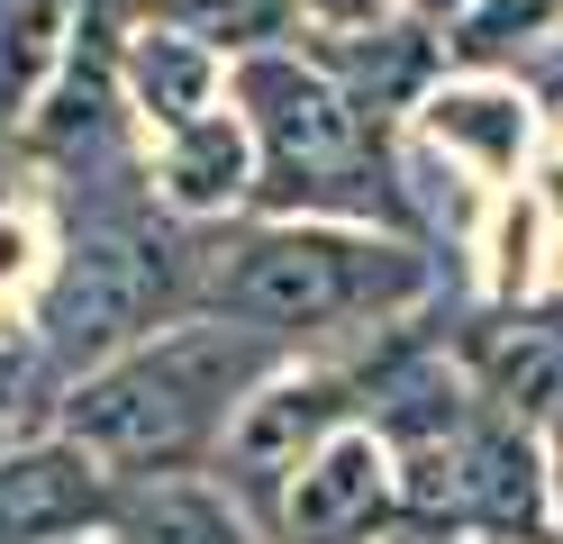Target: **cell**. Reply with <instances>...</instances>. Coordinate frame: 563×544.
Segmentation results:
<instances>
[{"label": "cell", "instance_id": "obj_1", "mask_svg": "<svg viewBox=\"0 0 563 544\" xmlns=\"http://www.w3.org/2000/svg\"><path fill=\"white\" fill-rule=\"evenodd\" d=\"M191 236V300L264 326L291 354H336L445 300V264L418 236L328 227V218H228Z\"/></svg>", "mask_w": 563, "mask_h": 544}, {"label": "cell", "instance_id": "obj_2", "mask_svg": "<svg viewBox=\"0 0 563 544\" xmlns=\"http://www.w3.org/2000/svg\"><path fill=\"white\" fill-rule=\"evenodd\" d=\"M291 345L264 336L245 318H219V309H183L164 318L155 336L119 345L110 363H91L55 390V418L74 445L100 454L110 481H164V471H209L228 445L236 409L255 399Z\"/></svg>", "mask_w": 563, "mask_h": 544}, {"label": "cell", "instance_id": "obj_3", "mask_svg": "<svg viewBox=\"0 0 563 544\" xmlns=\"http://www.w3.org/2000/svg\"><path fill=\"white\" fill-rule=\"evenodd\" d=\"M228 100L255 136V209L245 218H328V227L418 236L400 191V127L355 109L300 46L228 64Z\"/></svg>", "mask_w": 563, "mask_h": 544}, {"label": "cell", "instance_id": "obj_4", "mask_svg": "<svg viewBox=\"0 0 563 544\" xmlns=\"http://www.w3.org/2000/svg\"><path fill=\"white\" fill-rule=\"evenodd\" d=\"M191 245L200 236L173 227L146 191L128 209L74 200V218L55 227V273L37 290V309H27V354L46 363V381L64 390L74 373L110 363L119 345L155 336L164 318L200 309L191 300Z\"/></svg>", "mask_w": 563, "mask_h": 544}, {"label": "cell", "instance_id": "obj_5", "mask_svg": "<svg viewBox=\"0 0 563 544\" xmlns=\"http://www.w3.org/2000/svg\"><path fill=\"white\" fill-rule=\"evenodd\" d=\"M364 418V373L345 354H291L282 373L236 409V426H228V445H219V481L255 508V526H264V508H273V490L291 481V471L328 445L336 426H355Z\"/></svg>", "mask_w": 563, "mask_h": 544}, {"label": "cell", "instance_id": "obj_6", "mask_svg": "<svg viewBox=\"0 0 563 544\" xmlns=\"http://www.w3.org/2000/svg\"><path fill=\"white\" fill-rule=\"evenodd\" d=\"M264 544H400V463L355 418L264 508Z\"/></svg>", "mask_w": 563, "mask_h": 544}, {"label": "cell", "instance_id": "obj_7", "mask_svg": "<svg viewBox=\"0 0 563 544\" xmlns=\"http://www.w3.org/2000/svg\"><path fill=\"white\" fill-rule=\"evenodd\" d=\"M545 109L518 73H490V64H445L428 100L409 109V136H428L445 164H464L482 191H518L545 155Z\"/></svg>", "mask_w": 563, "mask_h": 544}, {"label": "cell", "instance_id": "obj_8", "mask_svg": "<svg viewBox=\"0 0 563 544\" xmlns=\"http://www.w3.org/2000/svg\"><path fill=\"white\" fill-rule=\"evenodd\" d=\"M110 499H119V481L64 426H37V435H19V445H0V544L100 535L110 526Z\"/></svg>", "mask_w": 563, "mask_h": 544}, {"label": "cell", "instance_id": "obj_9", "mask_svg": "<svg viewBox=\"0 0 563 544\" xmlns=\"http://www.w3.org/2000/svg\"><path fill=\"white\" fill-rule=\"evenodd\" d=\"M146 200L173 227H228V218L255 209V136H245L236 100L146 136Z\"/></svg>", "mask_w": 563, "mask_h": 544}, {"label": "cell", "instance_id": "obj_10", "mask_svg": "<svg viewBox=\"0 0 563 544\" xmlns=\"http://www.w3.org/2000/svg\"><path fill=\"white\" fill-rule=\"evenodd\" d=\"M119 91H128L136 136H164V127H183V119H200V109L228 100V55L200 46V36H183V27H164V19L128 10V27H119Z\"/></svg>", "mask_w": 563, "mask_h": 544}, {"label": "cell", "instance_id": "obj_11", "mask_svg": "<svg viewBox=\"0 0 563 544\" xmlns=\"http://www.w3.org/2000/svg\"><path fill=\"white\" fill-rule=\"evenodd\" d=\"M110 544H264L255 508H245L219 471H164V481H119L110 499Z\"/></svg>", "mask_w": 563, "mask_h": 544}, {"label": "cell", "instance_id": "obj_12", "mask_svg": "<svg viewBox=\"0 0 563 544\" xmlns=\"http://www.w3.org/2000/svg\"><path fill=\"white\" fill-rule=\"evenodd\" d=\"M554 254H563L554 209L518 181V191L490 200L482 236H473V300H482V309H527V300H545V290H554Z\"/></svg>", "mask_w": 563, "mask_h": 544}, {"label": "cell", "instance_id": "obj_13", "mask_svg": "<svg viewBox=\"0 0 563 544\" xmlns=\"http://www.w3.org/2000/svg\"><path fill=\"white\" fill-rule=\"evenodd\" d=\"M91 10L100 0H0V145H19L27 109L55 82V64Z\"/></svg>", "mask_w": 563, "mask_h": 544}, {"label": "cell", "instance_id": "obj_14", "mask_svg": "<svg viewBox=\"0 0 563 544\" xmlns=\"http://www.w3.org/2000/svg\"><path fill=\"white\" fill-rule=\"evenodd\" d=\"M136 19H164V27H183L200 36V46H219L228 64L245 55H264V46H291L300 19H291V0H128Z\"/></svg>", "mask_w": 563, "mask_h": 544}, {"label": "cell", "instance_id": "obj_15", "mask_svg": "<svg viewBox=\"0 0 563 544\" xmlns=\"http://www.w3.org/2000/svg\"><path fill=\"white\" fill-rule=\"evenodd\" d=\"M563 27V0H464L437 36H445V64H490L509 73L527 46H545Z\"/></svg>", "mask_w": 563, "mask_h": 544}, {"label": "cell", "instance_id": "obj_16", "mask_svg": "<svg viewBox=\"0 0 563 544\" xmlns=\"http://www.w3.org/2000/svg\"><path fill=\"white\" fill-rule=\"evenodd\" d=\"M55 273V218L37 200H0V309H10L27 326V309H37V290Z\"/></svg>", "mask_w": 563, "mask_h": 544}, {"label": "cell", "instance_id": "obj_17", "mask_svg": "<svg viewBox=\"0 0 563 544\" xmlns=\"http://www.w3.org/2000/svg\"><path fill=\"white\" fill-rule=\"evenodd\" d=\"M55 418V381H46V363L27 354V336L0 345V445H19V435H37Z\"/></svg>", "mask_w": 563, "mask_h": 544}, {"label": "cell", "instance_id": "obj_18", "mask_svg": "<svg viewBox=\"0 0 563 544\" xmlns=\"http://www.w3.org/2000/svg\"><path fill=\"white\" fill-rule=\"evenodd\" d=\"M400 10L409 0H291L300 36H373V27H391Z\"/></svg>", "mask_w": 563, "mask_h": 544}, {"label": "cell", "instance_id": "obj_19", "mask_svg": "<svg viewBox=\"0 0 563 544\" xmlns=\"http://www.w3.org/2000/svg\"><path fill=\"white\" fill-rule=\"evenodd\" d=\"M509 73H518L527 91H537V109H545V119H563V27L545 36V46H527Z\"/></svg>", "mask_w": 563, "mask_h": 544}, {"label": "cell", "instance_id": "obj_20", "mask_svg": "<svg viewBox=\"0 0 563 544\" xmlns=\"http://www.w3.org/2000/svg\"><path fill=\"white\" fill-rule=\"evenodd\" d=\"M537 445H545V481H554V518H563V399L537 418Z\"/></svg>", "mask_w": 563, "mask_h": 544}, {"label": "cell", "instance_id": "obj_21", "mask_svg": "<svg viewBox=\"0 0 563 544\" xmlns=\"http://www.w3.org/2000/svg\"><path fill=\"white\" fill-rule=\"evenodd\" d=\"M409 10H418V19H437V27H445L454 10H464V0H409Z\"/></svg>", "mask_w": 563, "mask_h": 544}, {"label": "cell", "instance_id": "obj_22", "mask_svg": "<svg viewBox=\"0 0 563 544\" xmlns=\"http://www.w3.org/2000/svg\"><path fill=\"white\" fill-rule=\"evenodd\" d=\"M64 544H110V535H64Z\"/></svg>", "mask_w": 563, "mask_h": 544}, {"label": "cell", "instance_id": "obj_23", "mask_svg": "<svg viewBox=\"0 0 563 544\" xmlns=\"http://www.w3.org/2000/svg\"><path fill=\"white\" fill-rule=\"evenodd\" d=\"M554 290H563V254H554Z\"/></svg>", "mask_w": 563, "mask_h": 544}]
</instances>
